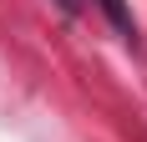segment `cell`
Wrapping results in <instances>:
<instances>
[{
  "instance_id": "1",
  "label": "cell",
  "mask_w": 147,
  "mask_h": 142,
  "mask_svg": "<svg viewBox=\"0 0 147 142\" xmlns=\"http://www.w3.org/2000/svg\"><path fill=\"white\" fill-rule=\"evenodd\" d=\"M96 5L112 15V26H117L122 36H132V15H127V5H122V0H96Z\"/></svg>"
},
{
  "instance_id": "2",
  "label": "cell",
  "mask_w": 147,
  "mask_h": 142,
  "mask_svg": "<svg viewBox=\"0 0 147 142\" xmlns=\"http://www.w3.org/2000/svg\"><path fill=\"white\" fill-rule=\"evenodd\" d=\"M61 5H66V10H76V0H61Z\"/></svg>"
}]
</instances>
